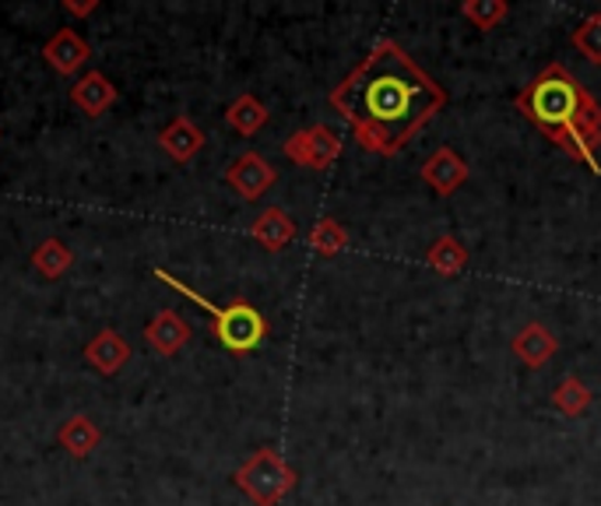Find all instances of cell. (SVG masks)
Returning <instances> with one entry per match:
<instances>
[{"label":"cell","mask_w":601,"mask_h":506,"mask_svg":"<svg viewBox=\"0 0 601 506\" xmlns=\"http://www.w3.org/2000/svg\"><path fill=\"white\" fill-rule=\"evenodd\" d=\"M330 106L348 123L356 145L373 155H398L411 137L447 106V92L430 77L405 46L380 39L330 88Z\"/></svg>","instance_id":"cell-1"},{"label":"cell","mask_w":601,"mask_h":506,"mask_svg":"<svg viewBox=\"0 0 601 506\" xmlns=\"http://www.w3.org/2000/svg\"><path fill=\"white\" fill-rule=\"evenodd\" d=\"M517 109L552 145L584 162L594 177H601V106L563 63H549L542 74L531 77L517 92Z\"/></svg>","instance_id":"cell-2"},{"label":"cell","mask_w":601,"mask_h":506,"mask_svg":"<svg viewBox=\"0 0 601 506\" xmlns=\"http://www.w3.org/2000/svg\"><path fill=\"white\" fill-rule=\"evenodd\" d=\"M232 482L253 506H278L296 489V468L278 450L264 447L236 468Z\"/></svg>","instance_id":"cell-3"},{"label":"cell","mask_w":601,"mask_h":506,"mask_svg":"<svg viewBox=\"0 0 601 506\" xmlns=\"http://www.w3.org/2000/svg\"><path fill=\"white\" fill-rule=\"evenodd\" d=\"M212 335L218 338V345L232 356H247L253 348H261L267 338V321L264 313L247 303V299H232L229 306H218V313L212 316Z\"/></svg>","instance_id":"cell-4"},{"label":"cell","mask_w":601,"mask_h":506,"mask_svg":"<svg viewBox=\"0 0 601 506\" xmlns=\"http://www.w3.org/2000/svg\"><path fill=\"white\" fill-rule=\"evenodd\" d=\"M281 152L296 166L324 172V169H330L341 158V137L330 131L327 123H313V126H303V131H296L281 145Z\"/></svg>","instance_id":"cell-5"},{"label":"cell","mask_w":601,"mask_h":506,"mask_svg":"<svg viewBox=\"0 0 601 506\" xmlns=\"http://www.w3.org/2000/svg\"><path fill=\"white\" fill-rule=\"evenodd\" d=\"M275 180H278V169L267 162L264 155H257V152H243L236 162L226 169V183L240 194L243 201H257V197H264L267 190L275 186Z\"/></svg>","instance_id":"cell-6"},{"label":"cell","mask_w":601,"mask_h":506,"mask_svg":"<svg viewBox=\"0 0 601 506\" xmlns=\"http://www.w3.org/2000/svg\"><path fill=\"white\" fill-rule=\"evenodd\" d=\"M419 177H422L425 186H433V194L450 197L454 190H461L468 183L471 169H468V162L454 148H436L430 158H425V166H422Z\"/></svg>","instance_id":"cell-7"},{"label":"cell","mask_w":601,"mask_h":506,"mask_svg":"<svg viewBox=\"0 0 601 506\" xmlns=\"http://www.w3.org/2000/svg\"><path fill=\"white\" fill-rule=\"evenodd\" d=\"M88 57H92V46L82 36H77L74 28L53 32V36L46 39V46H43V60L50 63L57 74H63V77H71V74L82 71V63Z\"/></svg>","instance_id":"cell-8"},{"label":"cell","mask_w":601,"mask_h":506,"mask_svg":"<svg viewBox=\"0 0 601 506\" xmlns=\"http://www.w3.org/2000/svg\"><path fill=\"white\" fill-rule=\"evenodd\" d=\"M510 348H514L517 362H525L528 370H542L545 362L560 352V338L552 335V330H549L545 324L531 321V324H525V327L517 330L514 341H510Z\"/></svg>","instance_id":"cell-9"},{"label":"cell","mask_w":601,"mask_h":506,"mask_svg":"<svg viewBox=\"0 0 601 506\" xmlns=\"http://www.w3.org/2000/svg\"><path fill=\"white\" fill-rule=\"evenodd\" d=\"M204 145H208V137H204V131L190 117H172L163 126V134H158V148H163L172 162H190V158L204 152Z\"/></svg>","instance_id":"cell-10"},{"label":"cell","mask_w":601,"mask_h":506,"mask_svg":"<svg viewBox=\"0 0 601 506\" xmlns=\"http://www.w3.org/2000/svg\"><path fill=\"white\" fill-rule=\"evenodd\" d=\"M117 99H120V92L103 71H88V74H82V82L71 85V103L92 120H99L103 113H109V106H113Z\"/></svg>","instance_id":"cell-11"},{"label":"cell","mask_w":601,"mask_h":506,"mask_svg":"<svg viewBox=\"0 0 601 506\" xmlns=\"http://www.w3.org/2000/svg\"><path fill=\"white\" fill-rule=\"evenodd\" d=\"M85 359H88V366H95V373L117 376L127 366V359H131V345H127V338L120 335V330L106 327L85 345Z\"/></svg>","instance_id":"cell-12"},{"label":"cell","mask_w":601,"mask_h":506,"mask_svg":"<svg viewBox=\"0 0 601 506\" xmlns=\"http://www.w3.org/2000/svg\"><path fill=\"white\" fill-rule=\"evenodd\" d=\"M145 338L158 356L169 359V356L183 352V345L190 341V327L177 310H163L145 324Z\"/></svg>","instance_id":"cell-13"},{"label":"cell","mask_w":601,"mask_h":506,"mask_svg":"<svg viewBox=\"0 0 601 506\" xmlns=\"http://www.w3.org/2000/svg\"><path fill=\"white\" fill-rule=\"evenodd\" d=\"M250 236L257 240L264 250H285L292 240H296V221L285 215L281 208H264L257 218H253V226H250Z\"/></svg>","instance_id":"cell-14"},{"label":"cell","mask_w":601,"mask_h":506,"mask_svg":"<svg viewBox=\"0 0 601 506\" xmlns=\"http://www.w3.org/2000/svg\"><path fill=\"white\" fill-rule=\"evenodd\" d=\"M267 106L257 99V95H240V99H232L229 109H226V123L232 126L236 134H243V137H253L257 131H264L267 126Z\"/></svg>","instance_id":"cell-15"},{"label":"cell","mask_w":601,"mask_h":506,"mask_svg":"<svg viewBox=\"0 0 601 506\" xmlns=\"http://www.w3.org/2000/svg\"><path fill=\"white\" fill-rule=\"evenodd\" d=\"M57 439H60V447L68 450L71 457H88L95 447H99L103 433H99V425H95L88 415H71L68 422L60 425Z\"/></svg>","instance_id":"cell-16"},{"label":"cell","mask_w":601,"mask_h":506,"mask_svg":"<svg viewBox=\"0 0 601 506\" xmlns=\"http://www.w3.org/2000/svg\"><path fill=\"white\" fill-rule=\"evenodd\" d=\"M71 264H74V253H71L68 243L57 240V236H50V240H43L36 250H32V267H36V272L43 278H50V281L68 275Z\"/></svg>","instance_id":"cell-17"},{"label":"cell","mask_w":601,"mask_h":506,"mask_svg":"<svg viewBox=\"0 0 601 506\" xmlns=\"http://www.w3.org/2000/svg\"><path fill=\"white\" fill-rule=\"evenodd\" d=\"M425 264L433 267L436 275H447V278H454V275H461L465 272V264H468V250H465V243L457 240V236H440V240H433V246L425 250Z\"/></svg>","instance_id":"cell-18"},{"label":"cell","mask_w":601,"mask_h":506,"mask_svg":"<svg viewBox=\"0 0 601 506\" xmlns=\"http://www.w3.org/2000/svg\"><path fill=\"white\" fill-rule=\"evenodd\" d=\"M591 405H594V394L580 376H566V380H560V387L552 390V408H556L560 415H566V419L588 415Z\"/></svg>","instance_id":"cell-19"},{"label":"cell","mask_w":601,"mask_h":506,"mask_svg":"<svg viewBox=\"0 0 601 506\" xmlns=\"http://www.w3.org/2000/svg\"><path fill=\"white\" fill-rule=\"evenodd\" d=\"M310 246H313V253H321V257H338V253L348 246V229L338 218L327 215L310 229Z\"/></svg>","instance_id":"cell-20"},{"label":"cell","mask_w":601,"mask_h":506,"mask_svg":"<svg viewBox=\"0 0 601 506\" xmlns=\"http://www.w3.org/2000/svg\"><path fill=\"white\" fill-rule=\"evenodd\" d=\"M506 14H510V4L506 0H465L461 4V19H468L474 28H496L506 22Z\"/></svg>","instance_id":"cell-21"},{"label":"cell","mask_w":601,"mask_h":506,"mask_svg":"<svg viewBox=\"0 0 601 506\" xmlns=\"http://www.w3.org/2000/svg\"><path fill=\"white\" fill-rule=\"evenodd\" d=\"M574 46L580 50L584 60H591V63H601V14H588L577 28H574Z\"/></svg>","instance_id":"cell-22"},{"label":"cell","mask_w":601,"mask_h":506,"mask_svg":"<svg viewBox=\"0 0 601 506\" xmlns=\"http://www.w3.org/2000/svg\"><path fill=\"white\" fill-rule=\"evenodd\" d=\"M63 11L74 14V19H88V14L99 11V0H85V4H77V0H63Z\"/></svg>","instance_id":"cell-23"}]
</instances>
